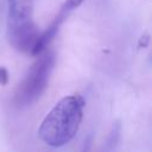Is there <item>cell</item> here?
Returning <instances> with one entry per match:
<instances>
[{
  "label": "cell",
  "instance_id": "7",
  "mask_svg": "<svg viewBox=\"0 0 152 152\" xmlns=\"http://www.w3.org/2000/svg\"><path fill=\"white\" fill-rule=\"evenodd\" d=\"M17 1H18V0H7V6H8V11H12V10L14 8V6H15Z\"/></svg>",
  "mask_w": 152,
  "mask_h": 152
},
{
  "label": "cell",
  "instance_id": "3",
  "mask_svg": "<svg viewBox=\"0 0 152 152\" xmlns=\"http://www.w3.org/2000/svg\"><path fill=\"white\" fill-rule=\"evenodd\" d=\"M53 65L55 53L52 51H43L17 88L15 102L19 106H28L43 94L48 87Z\"/></svg>",
  "mask_w": 152,
  "mask_h": 152
},
{
  "label": "cell",
  "instance_id": "5",
  "mask_svg": "<svg viewBox=\"0 0 152 152\" xmlns=\"http://www.w3.org/2000/svg\"><path fill=\"white\" fill-rule=\"evenodd\" d=\"M83 1H84V0H65V1L63 2V5H62V8L65 10V11H68L69 13H71V12H72L74 10H76Z\"/></svg>",
  "mask_w": 152,
  "mask_h": 152
},
{
  "label": "cell",
  "instance_id": "2",
  "mask_svg": "<svg viewBox=\"0 0 152 152\" xmlns=\"http://www.w3.org/2000/svg\"><path fill=\"white\" fill-rule=\"evenodd\" d=\"M32 14L33 6L31 0L17 1L14 8L7 13L8 42L17 51L23 53H31L40 34Z\"/></svg>",
  "mask_w": 152,
  "mask_h": 152
},
{
  "label": "cell",
  "instance_id": "4",
  "mask_svg": "<svg viewBox=\"0 0 152 152\" xmlns=\"http://www.w3.org/2000/svg\"><path fill=\"white\" fill-rule=\"evenodd\" d=\"M69 14H70V13H69L68 11L63 10L62 7L59 8V11H58L56 18H55L53 21L50 24V26H49L43 33L39 34L38 39H37V42H36V44H34V46H33V49H32V51H31V55L38 56V55H40L43 51H45L46 46H48L49 43L53 39V37L57 34V32H58L61 25L63 24V21L66 19V17H68Z\"/></svg>",
  "mask_w": 152,
  "mask_h": 152
},
{
  "label": "cell",
  "instance_id": "1",
  "mask_svg": "<svg viewBox=\"0 0 152 152\" xmlns=\"http://www.w3.org/2000/svg\"><path fill=\"white\" fill-rule=\"evenodd\" d=\"M84 104V99L78 94L59 100L38 129L40 140L52 147H59L69 142L80 128Z\"/></svg>",
  "mask_w": 152,
  "mask_h": 152
},
{
  "label": "cell",
  "instance_id": "6",
  "mask_svg": "<svg viewBox=\"0 0 152 152\" xmlns=\"http://www.w3.org/2000/svg\"><path fill=\"white\" fill-rule=\"evenodd\" d=\"M8 82V72L6 68L0 66V86H6Z\"/></svg>",
  "mask_w": 152,
  "mask_h": 152
}]
</instances>
